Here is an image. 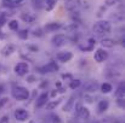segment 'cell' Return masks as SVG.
Segmentation results:
<instances>
[{
  "label": "cell",
  "mask_w": 125,
  "mask_h": 123,
  "mask_svg": "<svg viewBox=\"0 0 125 123\" xmlns=\"http://www.w3.org/2000/svg\"><path fill=\"white\" fill-rule=\"evenodd\" d=\"M12 97H13L16 100H20V101L27 100V99L29 98V90H28L26 87L16 86V87H13V89H12Z\"/></svg>",
  "instance_id": "6da1fadb"
},
{
  "label": "cell",
  "mask_w": 125,
  "mask_h": 123,
  "mask_svg": "<svg viewBox=\"0 0 125 123\" xmlns=\"http://www.w3.org/2000/svg\"><path fill=\"white\" fill-rule=\"evenodd\" d=\"M92 29L97 35H102V34L109 33L112 29V25H111V22H108V21H98L97 23H95Z\"/></svg>",
  "instance_id": "7a4b0ae2"
},
{
  "label": "cell",
  "mask_w": 125,
  "mask_h": 123,
  "mask_svg": "<svg viewBox=\"0 0 125 123\" xmlns=\"http://www.w3.org/2000/svg\"><path fill=\"white\" fill-rule=\"evenodd\" d=\"M75 114H77V117H79L82 120H87L90 117L89 109L83 106L82 104H75Z\"/></svg>",
  "instance_id": "3957f363"
},
{
  "label": "cell",
  "mask_w": 125,
  "mask_h": 123,
  "mask_svg": "<svg viewBox=\"0 0 125 123\" xmlns=\"http://www.w3.org/2000/svg\"><path fill=\"white\" fill-rule=\"evenodd\" d=\"M15 73H16V75H18V76H24V75H27L28 74V71H29V66H28V64L26 63V62H20V63H17L16 65H15Z\"/></svg>",
  "instance_id": "277c9868"
},
{
  "label": "cell",
  "mask_w": 125,
  "mask_h": 123,
  "mask_svg": "<svg viewBox=\"0 0 125 123\" xmlns=\"http://www.w3.org/2000/svg\"><path fill=\"white\" fill-rule=\"evenodd\" d=\"M13 116H15V118H16L17 121L23 122V121H26V120H28V118H29V112H28L27 110L22 109V107H18V109H16V110H15Z\"/></svg>",
  "instance_id": "5b68a950"
},
{
  "label": "cell",
  "mask_w": 125,
  "mask_h": 123,
  "mask_svg": "<svg viewBox=\"0 0 125 123\" xmlns=\"http://www.w3.org/2000/svg\"><path fill=\"white\" fill-rule=\"evenodd\" d=\"M66 42H67V38H66L64 34H57V35H55V36L52 38V40H51L52 46H55V47H62Z\"/></svg>",
  "instance_id": "8992f818"
},
{
  "label": "cell",
  "mask_w": 125,
  "mask_h": 123,
  "mask_svg": "<svg viewBox=\"0 0 125 123\" xmlns=\"http://www.w3.org/2000/svg\"><path fill=\"white\" fill-rule=\"evenodd\" d=\"M107 58H108V53H107L103 48H97V49L95 51L94 59H95L97 63H102V62H104Z\"/></svg>",
  "instance_id": "52a82bcc"
},
{
  "label": "cell",
  "mask_w": 125,
  "mask_h": 123,
  "mask_svg": "<svg viewBox=\"0 0 125 123\" xmlns=\"http://www.w3.org/2000/svg\"><path fill=\"white\" fill-rule=\"evenodd\" d=\"M72 58H73V53L69 52V51L58 52V53L56 54V59H57L58 62H62V63H67V62H69Z\"/></svg>",
  "instance_id": "ba28073f"
},
{
  "label": "cell",
  "mask_w": 125,
  "mask_h": 123,
  "mask_svg": "<svg viewBox=\"0 0 125 123\" xmlns=\"http://www.w3.org/2000/svg\"><path fill=\"white\" fill-rule=\"evenodd\" d=\"M82 1L80 0H66L64 2V8L67 11H75L77 8H79Z\"/></svg>",
  "instance_id": "9c48e42d"
},
{
  "label": "cell",
  "mask_w": 125,
  "mask_h": 123,
  "mask_svg": "<svg viewBox=\"0 0 125 123\" xmlns=\"http://www.w3.org/2000/svg\"><path fill=\"white\" fill-rule=\"evenodd\" d=\"M40 73L42 74H45V73H55V71H57L58 70V65L56 64V62H49L46 65H44L40 68Z\"/></svg>",
  "instance_id": "30bf717a"
},
{
  "label": "cell",
  "mask_w": 125,
  "mask_h": 123,
  "mask_svg": "<svg viewBox=\"0 0 125 123\" xmlns=\"http://www.w3.org/2000/svg\"><path fill=\"white\" fill-rule=\"evenodd\" d=\"M62 28V24L58 23V22H51V23H46L45 27H44V30L47 32V33H52V32H56L58 29Z\"/></svg>",
  "instance_id": "8fae6325"
},
{
  "label": "cell",
  "mask_w": 125,
  "mask_h": 123,
  "mask_svg": "<svg viewBox=\"0 0 125 123\" xmlns=\"http://www.w3.org/2000/svg\"><path fill=\"white\" fill-rule=\"evenodd\" d=\"M98 89V83L96 81H86L84 84L85 92H96Z\"/></svg>",
  "instance_id": "7c38bea8"
},
{
  "label": "cell",
  "mask_w": 125,
  "mask_h": 123,
  "mask_svg": "<svg viewBox=\"0 0 125 123\" xmlns=\"http://www.w3.org/2000/svg\"><path fill=\"white\" fill-rule=\"evenodd\" d=\"M95 40L94 39H89L87 40V43L85 42V43H80L79 45V48L84 51V52H87V51H92L94 49V46H95Z\"/></svg>",
  "instance_id": "4fadbf2b"
},
{
  "label": "cell",
  "mask_w": 125,
  "mask_h": 123,
  "mask_svg": "<svg viewBox=\"0 0 125 123\" xmlns=\"http://www.w3.org/2000/svg\"><path fill=\"white\" fill-rule=\"evenodd\" d=\"M16 51V47L15 45H11V43H7L6 46H4V48L1 49V54L4 57H7V56H11L13 52Z\"/></svg>",
  "instance_id": "5bb4252c"
},
{
  "label": "cell",
  "mask_w": 125,
  "mask_h": 123,
  "mask_svg": "<svg viewBox=\"0 0 125 123\" xmlns=\"http://www.w3.org/2000/svg\"><path fill=\"white\" fill-rule=\"evenodd\" d=\"M47 99H49V94H47V93H42V95L38 98L37 103H35V107L40 109V107H42V106H45L46 103H47Z\"/></svg>",
  "instance_id": "9a60e30c"
},
{
  "label": "cell",
  "mask_w": 125,
  "mask_h": 123,
  "mask_svg": "<svg viewBox=\"0 0 125 123\" xmlns=\"http://www.w3.org/2000/svg\"><path fill=\"white\" fill-rule=\"evenodd\" d=\"M74 105H75V98H74V97H71V98L67 100V103L64 104L63 111H64V112H71V111L74 109Z\"/></svg>",
  "instance_id": "2e32d148"
},
{
  "label": "cell",
  "mask_w": 125,
  "mask_h": 123,
  "mask_svg": "<svg viewBox=\"0 0 125 123\" xmlns=\"http://www.w3.org/2000/svg\"><path fill=\"white\" fill-rule=\"evenodd\" d=\"M109 107V101L107 99H103V100H100L98 105H97V111L98 114H103L104 111H107Z\"/></svg>",
  "instance_id": "e0dca14e"
},
{
  "label": "cell",
  "mask_w": 125,
  "mask_h": 123,
  "mask_svg": "<svg viewBox=\"0 0 125 123\" xmlns=\"http://www.w3.org/2000/svg\"><path fill=\"white\" fill-rule=\"evenodd\" d=\"M21 19H22V21H24L26 23H33V22H35L37 17H35L33 13L23 12V13H21Z\"/></svg>",
  "instance_id": "ac0fdd59"
},
{
  "label": "cell",
  "mask_w": 125,
  "mask_h": 123,
  "mask_svg": "<svg viewBox=\"0 0 125 123\" xmlns=\"http://www.w3.org/2000/svg\"><path fill=\"white\" fill-rule=\"evenodd\" d=\"M100 43H101V46L104 47V48H112V47L115 46L117 42L113 40V39H102Z\"/></svg>",
  "instance_id": "d6986e66"
},
{
  "label": "cell",
  "mask_w": 125,
  "mask_h": 123,
  "mask_svg": "<svg viewBox=\"0 0 125 123\" xmlns=\"http://www.w3.org/2000/svg\"><path fill=\"white\" fill-rule=\"evenodd\" d=\"M124 93H125V88H124V84L122 83V84L118 87V89L115 90L114 97H115L117 99H122V98H124Z\"/></svg>",
  "instance_id": "ffe728a7"
},
{
  "label": "cell",
  "mask_w": 125,
  "mask_h": 123,
  "mask_svg": "<svg viewBox=\"0 0 125 123\" xmlns=\"http://www.w3.org/2000/svg\"><path fill=\"white\" fill-rule=\"evenodd\" d=\"M112 90H113V87H112V84H111V83L104 82V83H102V84H101V92H102V93L107 94V93H111Z\"/></svg>",
  "instance_id": "44dd1931"
},
{
  "label": "cell",
  "mask_w": 125,
  "mask_h": 123,
  "mask_svg": "<svg viewBox=\"0 0 125 123\" xmlns=\"http://www.w3.org/2000/svg\"><path fill=\"white\" fill-rule=\"evenodd\" d=\"M61 104V99H58L57 101H50V103H46V109L47 110H53V109H56L58 105Z\"/></svg>",
  "instance_id": "7402d4cb"
},
{
  "label": "cell",
  "mask_w": 125,
  "mask_h": 123,
  "mask_svg": "<svg viewBox=\"0 0 125 123\" xmlns=\"http://www.w3.org/2000/svg\"><path fill=\"white\" fill-rule=\"evenodd\" d=\"M57 1H58V0H46V5H45L46 10H47V11H51V10H53V8L56 7V4H57Z\"/></svg>",
  "instance_id": "603a6c76"
},
{
  "label": "cell",
  "mask_w": 125,
  "mask_h": 123,
  "mask_svg": "<svg viewBox=\"0 0 125 123\" xmlns=\"http://www.w3.org/2000/svg\"><path fill=\"white\" fill-rule=\"evenodd\" d=\"M82 86V81L80 80H71V82H69V88L71 89H77V88H79Z\"/></svg>",
  "instance_id": "cb8c5ba5"
},
{
  "label": "cell",
  "mask_w": 125,
  "mask_h": 123,
  "mask_svg": "<svg viewBox=\"0 0 125 123\" xmlns=\"http://www.w3.org/2000/svg\"><path fill=\"white\" fill-rule=\"evenodd\" d=\"M7 25H9V28H10L11 30H17V29H18V22H17L16 19L10 21V22L7 23Z\"/></svg>",
  "instance_id": "d4e9b609"
},
{
  "label": "cell",
  "mask_w": 125,
  "mask_h": 123,
  "mask_svg": "<svg viewBox=\"0 0 125 123\" xmlns=\"http://www.w3.org/2000/svg\"><path fill=\"white\" fill-rule=\"evenodd\" d=\"M17 35H18L20 39L26 40V39L28 38V30H27V29H22V30H20V32L17 33Z\"/></svg>",
  "instance_id": "484cf974"
},
{
  "label": "cell",
  "mask_w": 125,
  "mask_h": 123,
  "mask_svg": "<svg viewBox=\"0 0 125 123\" xmlns=\"http://www.w3.org/2000/svg\"><path fill=\"white\" fill-rule=\"evenodd\" d=\"M32 4H33V6L37 7V8H42V6H44V5H42V4H44L42 0H32Z\"/></svg>",
  "instance_id": "4316f807"
},
{
  "label": "cell",
  "mask_w": 125,
  "mask_h": 123,
  "mask_svg": "<svg viewBox=\"0 0 125 123\" xmlns=\"http://www.w3.org/2000/svg\"><path fill=\"white\" fill-rule=\"evenodd\" d=\"M51 118H52V120H51L52 123H62L60 116H57V115H51Z\"/></svg>",
  "instance_id": "83f0119b"
},
{
  "label": "cell",
  "mask_w": 125,
  "mask_h": 123,
  "mask_svg": "<svg viewBox=\"0 0 125 123\" xmlns=\"http://www.w3.org/2000/svg\"><path fill=\"white\" fill-rule=\"evenodd\" d=\"M77 28H78V25H77L75 23H73V24H71V25H68V27H64V29H66V30H68V32L75 30Z\"/></svg>",
  "instance_id": "f1b7e54d"
},
{
  "label": "cell",
  "mask_w": 125,
  "mask_h": 123,
  "mask_svg": "<svg viewBox=\"0 0 125 123\" xmlns=\"http://www.w3.org/2000/svg\"><path fill=\"white\" fill-rule=\"evenodd\" d=\"M119 2V0H106V5L107 6H114Z\"/></svg>",
  "instance_id": "f546056e"
},
{
  "label": "cell",
  "mask_w": 125,
  "mask_h": 123,
  "mask_svg": "<svg viewBox=\"0 0 125 123\" xmlns=\"http://www.w3.org/2000/svg\"><path fill=\"white\" fill-rule=\"evenodd\" d=\"M7 103H9V98H1V99H0V109L4 107Z\"/></svg>",
  "instance_id": "4dcf8cb0"
},
{
  "label": "cell",
  "mask_w": 125,
  "mask_h": 123,
  "mask_svg": "<svg viewBox=\"0 0 125 123\" xmlns=\"http://www.w3.org/2000/svg\"><path fill=\"white\" fill-rule=\"evenodd\" d=\"M34 36H42V30L40 28H38V29L34 30Z\"/></svg>",
  "instance_id": "1f68e13d"
},
{
  "label": "cell",
  "mask_w": 125,
  "mask_h": 123,
  "mask_svg": "<svg viewBox=\"0 0 125 123\" xmlns=\"http://www.w3.org/2000/svg\"><path fill=\"white\" fill-rule=\"evenodd\" d=\"M5 22H6V17L5 16H0V28L5 24Z\"/></svg>",
  "instance_id": "d6a6232c"
},
{
  "label": "cell",
  "mask_w": 125,
  "mask_h": 123,
  "mask_svg": "<svg viewBox=\"0 0 125 123\" xmlns=\"http://www.w3.org/2000/svg\"><path fill=\"white\" fill-rule=\"evenodd\" d=\"M62 79H64V80H66V79H68V80H73V79H72V75H66V74L62 75Z\"/></svg>",
  "instance_id": "836d02e7"
},
{
  "label": "cell",
  "mask_w": 125,
  "mask_h": 123,
  "mask_svg": "<svg viewBox=\"0 0 125 123\" xmlns=\"http://www.w3.org/2000/svg\"><path fill=\"white\" fill-rule=\"evenodd\" d=\"M27 81L29 82V83H33V82L35 81V77H34V76H29V77L27 79Z\"/></svg>",
  "instance_id": "e575fe53"
},
{
  "label": "cell",
  "mask_w": 125,
  "mask_h": 123,
  "mask_svg": "<svg viewBox=\"0 0 125 123\" xmlns=\"http://www.w3.org/2000/svg\"><path fill=\"white\" fill-rule=\"evenodd\" d=\"M10 1H12V2H15V4H18V5H21V2H22L23 0H10Z\"/></svg>",
  "instance_id": "d590c367"
},
{
  "label": "cell",
  "mask_w": 125,
  "mask_h": 123,
  "mask_svg": "<svg viewBox=\"0 0 125 123\" xmlns=\"http://www.w3.org/2000/svg\"><path fill=\"white\" fill-rule=\"evenodd\" d=\"M4 93V86H0V95Z\"/></svg>",
  "instance_id": "8d00e7d4"
},
{
  "label": "cell",
  "mask_w": 125,
  "mask_h": 123,
  "mask_svg": "<svg viewBox=\"0 0 125 123\" xmlns=\"http://www.w3.org/2000/svg\"><path fill=\"white\" fill-rule=\"evenodd\" d=\"M56 94H57V90H53V92L51 93V97H55Z\"/></svg>",
  "instance_id": "74e56055"
}]
</instances>
